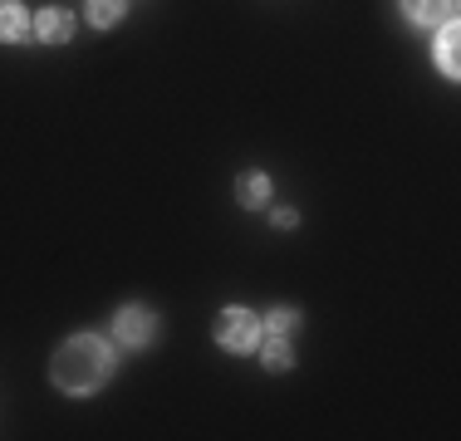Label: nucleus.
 Wrapping results in <instances>:
<instances>
[{"mask_svg":"<svg viewBox=\"0 0 461 441\" xmlns=\"http://www.w3.org/2000/svg\"><path fill=\"white\" fill-rule=\"evenodd\" d=\"M108 373H113V353H108V344L98 334H79V338H69V344L54 353L50 378H54V388H59V392L84 397V392L104 388Z\"/></svg>","mask_w":461,"mask_h":441,"instance_id":"nucleus-1","label":"nucleus"},{"mask_svg":"<svg viewBox=\"0 0 461 441\" xmlns=\"http://www.w3.org/2000/svg\"><path fill=\"white\" fill-rule=\"evenodd\" d=\"M216 338L230 348V353H250L260 344V324H256V314L250 309H221V319H216Z\"/></svg>","mask_w":461,"mask_h":441,"instance_id":"nucleus-2","label":"nucleus"},{"mask_svg":"<svg viewBox=\"0 0 461 441\" xmlns=\"http://www.w3.org/2000/svg\"><path fill=\"white\" fill-rule=\"evenodd\" d=\"M113 334H118V344H123V348H142L152 334H158V314L142 309V304H128V309H118V314H113Z\"/></svg>","mask_w":461,"mask_h":441,"instance_id":"nucleus-3","label":"nucleus"},{"mask_svg":"<svg viewBox=\"0 0 461 441\" xmlns=\"http://www.w3.org/2000/svg\"><path fill=\"white\" fill-rule=\"evenodd\" d=\"M30 30L50 44H64V40H74V15L69 10H40V20H30Z\"/></svg>","mask_w":461,"mask_h":441,"instance_id":"nucleus-4","label":"nucleus"},{"mask_svg":"<svg viewBox=\"0 0 461 441\" xmlns=\"http://www.w3.org/2000/svg\"><path fill=\"white\" fill-rule=\"evenodd\" d=\"M402 10L417 25H447V20H456V0H402Z\"/></svg>","mask_w":461,"mask_h":441,"instance_id":"nucleus-5","label":"nucleus"},{"mask_svg":"<svg viewBox=\"0 0 461 441\" xmlns=\"http://www.w3.org/2000/svg\"><path fill=\"white\" fill-rule=\"evenodd\" d=\"M30 15L20 10V0H0V40H25Z\"/></svg>","mask_w":461,"mask_h":441,"instance_id":"nucleus-6","label":"nucleus"},{"mask_svg":"<svg viewBox=\"0 0 461 441\" xmlns=\"http://www.w3.org/2000/svg\"><path fill=\"white\" fill-rule=\"evenodd\" d=\"M266 196H270V182L260 172H240L236 176V202L240 206H266Z\"/></svg>","mask_w":461,"mask_h":441,"instance_id":"nucleus-7","label":"nucleus"},{"mask_svg":"<svg viewBox=\"0 0 461 441\" xmlns=\"http://www.w3.org/2000/svg\"><path fill=\"white\" fill-rule=\"evenodd\" d=\"M437 64H442L447 79H456L461 64H456V20H447L442 25V40H437Z\"/></svg>","mask_w":461,"mask_h":441,"instance_id":"nucleus-8","label":"nucleus"},{"mask_svg":"<svg viewBox=\"0 0 461 441\" xmlns=\"http://www.w3.org/2000/svg\"><path fill=\"white\" fill-rule=\"evenodd\" d=\"M260 363H266L270 373H285V368L294 363V348L285 344L280 334H270V338H266V348H260Z\"/></svg>","mask_w":461,"mask_h":441,"instance_id":"nucleus-9","label":"nucleus"},{"mask_svg":"<svg viewBox=\"0 0 461 441\" xmlns=\"http://www.w3.org/2000/svg\"><path fill=\"white\" fill-rule=\"evenodd\" d=\"M123 5L128 0H89V20L94 25H113V20L123 15Z\"/></svg>","mask_w":461,"mask_h":441,"instance_id":"nucleus-10","label":"nucleus"},{"mask_svg":"<svg viewBox=\"0 0 461 441\" xmlns=\"http://www.w3.org/2000/svg\"><path fill=\"white\" fill-rule=\"evenodd\" d=\"M294 319H300V314H294L290 304H280V309H270V314H266V324H270V334H285V328H294Z\"/></svg>","mask_w":461,"mask_h":441,"instance_id":"nucleus-11","label":"nucleus"}]
</instances>
